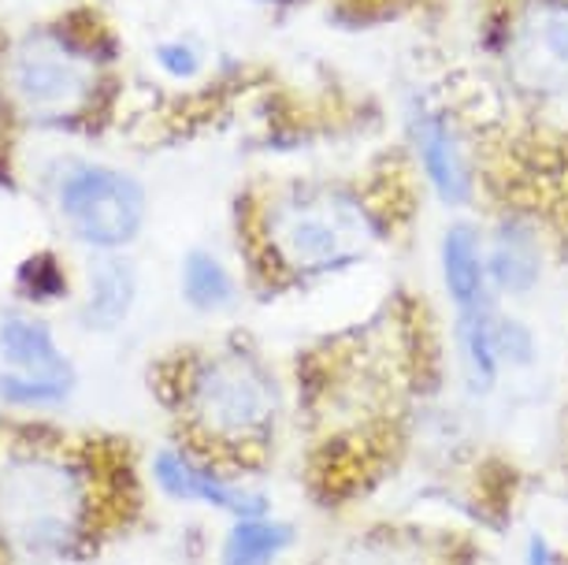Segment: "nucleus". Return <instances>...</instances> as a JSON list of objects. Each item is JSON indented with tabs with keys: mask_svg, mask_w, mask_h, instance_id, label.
Here are the masks:
<instances>
[{
	"mask_svg": "<svg viewBox=\"0 0 568 565\" xmlns=\"http://www.w3.org/2000/svg\"><path fill=\"white\" fill-rule=\"evenodd\" d=\"M261 234L283 272L331 275L368 258L379 242V220L342 183H291L267 201Z\"/></svg>",
	"mask_w": 568,
	"mask_h": 565,
	"instance_id": "f257e3e1",
	"label": "nucleus"
},
{
	"mask_svg": "<svg viewBox=\"0 0 568 565\" xmlns=\"http://www.w3.org/2000/svg\"><path fill=\"white\" fill-rule=\"evenodd\" d=\"M0 532L12 547L49 558L79 543L82 484L79 468L27 457L0 473Z\"/></svg>",
	"mask_w": 568,
	"mask_h": 565,
	"instance_id": "f03ea898",
	"label": "nucleus"
},
{
	"mask_svg": "<svg viewBox=\"0 0 568 565\" xmlns=\"http://www.w3.org/2000/svg\"><path fill=\"white\" fill-rule=\"evenodd\" d=\"M190 406H194V421L209 435L250 440L272 428L278 413V387L253 357L220 354L194 369Z\"/></svg>",
	"mask_w": 568,
	"mask_h": 565,
	"instance_id": "7ed1b4c3",
	"label": "nucleus"
},
{
	"mask_svg": "<svg viewBox=\"0 0 568 565\" xmlns=\"http://www.w3.org/2000/svg\"><path fill=\"white\" fill-rule=\"evenodd\" d=\"M60 209L71 231L98 250H120L142 231V183L104 164H79L60 183Z\"/></svg>",
	"mask_w": 568,
	"mask_h": 565,
	"instance_id": "20e7f679",
	"label": "nucleus"
},
{
	"mask_svg": "<svg viewBox=\"0 0 568 565\" xmlns=\"http://www.w3.org/2000/svg\"><path fill=\"white\" fill-rule=\"evenodd\" d=\"M8 90L27 112L63 120L93 93V68L79 46L63 38H27L8 57Z\"/></svg>",
	"mask_w": 568,
	"mask_h": 565,
	"instance_id": "39448f33",
	"label": "nucleus"
},
{
	"mask_svg": "<svg viewBox=\"0 0 568 565\" xmlns=\"http://www.w3.org/2000/svg\"><path fill=\"white\" fill-rule=\"evenodd\" d=\"M405 134L432 194L443 205H465L476 190V164L454 115L435 101H413L405 115Z\"/></svg>",
	"mask_w": 568,
	"mask_h": 565,
	"instance_id": "423d86ee",
	"label": "nucleus"
},
{
	"mask_svg": "<svg viewBox=\"0 0 568 565\" xmlns=\"http://www.w3.org/2000/svg\"><path fill=\"white\" fill-rule=\"evenodd\" d=\"M438 261H443V283L454 302L457 324L498 313V294L487 275V239L476 223H449L438 246Z\"/></svg>",
	"mask_w": 568,
	"mask_h": 565,
	"instance_id": "0eeeda50",
	"label": "nucleus"
},
{
	"mask_svg": "<svg viewBox=\"0 0 568 565\" xmlns=\"http://www.w3.org/2000/svg\"><path fill=\"white\" fill-rule=\"evenodd\" d=\"M487 239V275L498 297H528L542 283L546 246L531 220L506 216L498 220Z\"/></svg>",
	"mask_w": 568,
	"mask_h": 565,
	"instance_id": "6e6552de",
	"label": "nucleus"
},
{
	"mask_svg": "<svg viewBox=\"0 0 568 565\" xmlns=\"http://www.w3.org/2000/svg\"><path fill=\"white\" fill-rule=\"evenodd\" d=\"M156 484L175 498H194V503H209L216 509H227L231 517H264L267 498L256 492H242V487L227 484V480L212 476L209 468H201L179 451H160L153 462Z\"/></svg>",
	"mask_w": 568,
	"mask_h": 565,
	"instance_id": "1a4fd4ad",
	"label": "nucleus"
},
{
	"mask_svg": "<svg viewBox=\"0 0 568 565\" xmlns=\"http://www.w3.org/2000/svg\"><path fill=\"white\" fill-rule=\"evenodd\" d=\"M524 71L568 87V0H535L520 23Z\"/></svg>",
	"mask_w": 568,
	"mask_h": 565,
	"instance_id": "9d476101",
	"label": "nucleus"
},
{
	"mask_svg": "<svg viewBox=\"0 0 568 565\" xmlns=\"http://www.w3.org/2000/svg\"><path fill=\"white\" fill-rule=\"evenodd\" d=\"M0 354L12 369H23L19 376H30V380H45V383H57V387L71 391V365L68 357L60 354L57 343H52L49 327L38 324V320H23V316H12L0 324Z\"/></svg>",
	"mask_w": 568,
	"mask_h": 565,
	"instance_id": "9b49d317",
	"label": "nucleus"
},
{
	"mask_svg": "<svg viewBox=\"0 0 568 565\" xmlns=\"http://www.w3.org/2000/svg\"><path fill=\"white\" fill-rule=\"evenodd\" d=\"M138 275L123 258H101L90 272V297H85L82 324L93 332H112L120 327L134 305Z\"/></svg>",
	"mask_w": 568,
	"mask_h": 565,
	"instance_id": "f8f14e48",
	"label": "nucleus"
},
{
	"mask_svg": "<svg viewBox=\"0 0 568 565\" xmlns=\"http://www.w3.org/2000/svg\"><path fill=\"white\" fill-rule=\"evenodd\" d=\"M294 532L272 517H245L223 539V565H272L291 547Z\"/></svg>",
	"mask_w": 568,
	"mask_h": 565,
	"instance_id": "ddd939ff",
	"label": "nucleus"
},
{
	"mask_svg": "<svg viewBox=\"0 0 568 565\" xmlns=\"http://www.w3.org/2000/svg\"><path fill=\"white\" fill-rule=\"evenodd\" d=\"M182 297L197 313H220V309H227L234 302L231 272L209 250H194L186 264H182Z\"/></svg>",
	"mask_w": 568,
	"mask_h": 565,
	"instance_id": "4468645a",
	"label": "nucleus"
},
{
	"mask_svg": "<svg viewBox=\"0 0 568 565\" xmlns=\"http://www.w3.org/2000/svg\"><path fill=\"white\" fill-rule=\"evenodd\" d=\"M495 350H498V361H501V365L524 369V365H531L535 354H539V343H535V332H531L528 324H524L520 316L498 313V324H495Z\"/></svg>",
	"mask_w": 568,
	"mask_h": 565,
	"instance_id": "2eb2a0df",
	"label": "nucleus"
},
{
	"mask_svg": "<svg viewBox=\"0 0 568 565\" xmlns=\"http://www.w3.org/2000/svg\"><path fill=\"white\" fill-rule=\"evenodd\" d=\"M19 286L30 294V297H60L68 286H63V272L57 258H49V253H38V258H30L19 264Z\"/></svg>",
	"mask_w": 568,
	"mask_h": 565,
	"instance_id": "dca6fc26",
	"label": "nucleus"
},
{
	"mask_svg": "<svg viewBox=\"0 0 568 565\" xmlns=\"http://www.w3.org/2000/svg\"><path fill=\"white\" fill-rule=\"evenodd\" d=\"M0 398L4 402H60V398H68V391L57 387V383H45V380L4 372V376H0Z\"/></svg>",
	"mask_w": 568,
	"mask_h": 565,
	"instance_id": "f3484780",
	"label": "nucleus"
},
{
	"mask_svg": "<svg viewBox=\"0 0 568 565\" xmlns=\"http://www.w3.org/2000/svg\"><path fill=\"white\" fill-rule=\"evenodd\" d=\"M156 63L171 74V79H194L201 71V52L194 49V41H160Z\"/></svg>",
	"mask_w": 568,
	"mask_h": 565,
	"instance_id": "a211bd4d",
	"label": "nucleus"
},
{
	"mask_svg": "<svg viewBox=\"0 0 568 565\" xmlns=\"http://www.w3.org/2000/svg\"><path fill=\"white\" fill-rule=\"evenodd\" d=\"M524 562H528V565H554V551H550V543H546L542 536H531L528 551H524Z\"/></svg>",
	"mask_w": 568,
	"mask_h": 565,
	"instance_id": "6ab92c4d",
	"label": "nucleus"
},
{
	"mask_svg": "<svg viewBox=\"0 0 568 565\" xmlns=\"http://www.w3.org/2000/svg\"><path fill=\"white\" fill-rule=\"evenodd\" d=\"M261 4H291V0H261Z\"/></svg>",
	"mask_w": 568,
	"mask_h": 565,
	"instance_id": "aec40b11",
	"label": "nucleus"
}]
</instances>
